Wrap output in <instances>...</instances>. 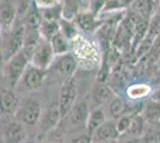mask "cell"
Wrapping results in <instances>:
<instances>
[{
    "instance_id": "8fae6325",
    "label": "cell",
    "mask_w": 160,
    "mask_h": 143,
    "mask_svg": "<svg viewBox=\"0 0 160 143\" xmlns=\"http://www.w3.org/2000/svg\"><path fill=\"white\" fill-rule=\"evenodd\" d=\"M18 98L13 88H4L1 91V113L6 117L14 116L18 109Z\"/></svg>"
},
{
    "instance_id": "3957f363",
    "label": "cell",
    "mask_w": 160,
    "mask_h": 143,
    "mask_svg": "<svg viewBox=\"0 0 160 143\" xmlns=\"http://www.w3.org/2000/svg\"><path fill=\"white\" fill-rule=\"evenodd\" d=\"M41 115H42V106L40 102L32 98H25L19 102L14 117L22 124L33 125L40 121Z\"/></svg>"
},
{
    "instance_id": "9a60e30c",
    "label": "cell",
    "mask_w": 160,
    "mask_h": 143,
    "mask_svg": "<svg viewBox=\"0 0 160 143\" xmlns=\"http://www.w3.org/2000/svg\"><path fill=\"white\" fill-rule=\"evenodd\" d=\"M69 118H71V122L73 124H86L87 123V118L90 116L88 113V106H87L86 102L81 100L79 102H75L73 105L72 110L69 111Z\"/></svg>"
},
{
    "instance_id": "277c9868",
    "label": "cell",
    "mask_w": 160,
    "mask_h": 143,
    "mask_svg": "<svg viewBox=\"0 0 160 143\" xmlns=\"http://www.w3.org/2000/svg\"><path fill=\"white\" fill-rule=\"evenodd\" d=\"M78 66L79 63L77 61L75 56L72 53H66V54L56 55L52 66L48 69H50L53 74H55L58 78L68 80L73 76Z\"/></svg>"
},
{
    "instance_id": "4fadbf2b",
    "label": "cell",
    "mask_w": 160,
    "mask_h": 143,
    "mask_svg": "<svg viewBox=\"0 0 160 143\" xmlns=\"http://www.w3.org/2000/svg\"><path fill=\"white\" fill-rule=\"evenodd\" d=\"M17 19V8L12 0H1V27L8 30Z\"/></svg>"
},
{
    "instance_id": "7a4b0ae2",
    "label": "cell",
    "mask_w": 160,
    "mask_h": 143,
    "mask_svg": "<svg viewBox=\"0 0 160 143\" xmlns=\"http://www.w3.org/2000/svg\"><path fill=\"white\" fill-rule=\"evenodd\" d=\"M30 63V59L24 50L22 49L17 54H14L10 60L5 62L4 67V79L10 88H14L22 78L28 64Z\"/></svg>"
},
{
    "instance_id": "f546056e",
    "label": "cell",
    "mask_w": 160,
    "mask_h": 143,
    "mask_svg": "<svg viewBox=\"0 0 160 143\" xmlns=\"http://www.w3.org/2000/svg\"><path fill=\"white\" fill-rule=\"evenodd\" d=\"M96 143H116L115 141H109V142H96Z\"/></svg>"
},
{
    "instance_id": "44dd1931",
    "label": "cell",
    "mask_w": 160,
    "mask_h": 143,
    "mask_svg": "<svg viewBox=\"0 0 160 143\" xmlns=\"http://www.w3.org/2000/svg\"><path fill=\"white\" fill-rule=\"evenodd\" d=\"M146 131V119L143 116L138 115L134 116L133 122L130 124V128L124 135H129L130 137H141Z\"/></svg>"
},
{
    "instance_id": "8992f818",
    "label": "cell",
    "mask_w": 160,
    "mask_h": 143,
    "mask_svg": "<svg viewBox=\"0 0 160 143\" xmlns=\"http://www.w3.org/2000/svg\"><path fill=\"white\" fill-rule=\"evenodd\" d=\"M47 76V69L40 68L32 63H29L22 75L19 83H22L27 91H35L40 88Z\"/></svg>"
},
{
    "instance_id": "30bf717a",
    "label": "cell",
    "mask_w": 160,
    "mask_h": 143,
    "mask_svg": "<svg viewBox=\"0 0 160 143\" xmlns=\"http://www.w3.org/2000/svg\"><path fill=\"white\" fill-rule=\"evenodd\" d=\"M74 23L77 24L78 29L82 30L84 32H93L99 27V21L97 18V14L92 11H81L75 16Z\"/></svg>"
},
{
    "instance_id": "5bb4252c",
    "label": "cell",
    "mask_w": 160,
    "mask_h": 143,
    "mask_svg": "<svg viewBox=\"0 0 160 143\" xmlns=\"http://www.w3.org/2000/svg\"><path fill=\"white\" fill-rule=\"evenodd\" d=\"M151 93H152V87L148 83H141V82L132 83L130 86H128L126 91L127 98L132 102H143Z\"/></svg>"
},
{
    "instance_id": "6da1fadb",
    "label": "cell",
    "mask_w": 160,
    "mask_h": 143,
    "mask_svg": "<svg viewBox=\"0 0 160 143\" xmlns=\"http://www.w3.org/2000/svg\"><path fill=\"white\" fill-rule=\"evenodd\" d=\"M4 38L1 44V57L6 62L14 54L23 49L24 43V35H25V24L22 18H17L13 25L8 30H4Z\"/></svg>"
},
{
    "instance_id": "f1b7e54d",
    "label": "cell",
    "mask_w": 160,
    "mask_h": 143,
    "mask_svg": "<svg viewBox=\"0 0 160 143\" xmlns=\"http://www.w3.org/2000/svg\"><path fill=\"white\" fill-rule=\"evenodd\" d=\"M22 143H36L35 141H23Z\"/></svg>"
},
{
    "instance_id": "4dcf8cb0",
    "label": "cell",
    "mask_w": 160,
    "mask_h": 143,
    "mask_svg": "<svg viewBox=\"0 0 160 143\" xmlns=\"http://www.w3.org/2000/svg\"><path fill=\"white\" fill-rule=\"evenodd\" d=\"M52 143H65V142H62V141H54V142Z\"/></svg>"
},
{
    "instance_id": "e0dca14e",
    "label": "cell",
    "mask_w": 160,
    "mask_h": 143,
    "mask_svg": "<svg viewBox=\"0 0 160 143\" xmlns=\"http://www.w3.org/2000/svg\"><path fill=\"white\" fill-rule=\"evenodd\" d=\"M49 42L53 47L55 55L66 54V53H69V50H71V43H69L71 41L61 31L55 35Z\"/></svg>"
},
{
    "instance_id": "5b68a950",
    "label": "cell",
    "mask_w": 160,
    "mask_h": 143,
    "mask_svg": "<svg viewBox=\"0 0 160 143\" xmlns=\"http://www.w3.org/2000/svg\"><path fill=\"white\" fill-rule=\"evenodd\" d=\"M55 56L56 55L54 53L50 42L46 38H41L38 44L33 49L32 54L30 56V63H32L40 68L48 69L52 66Z\"/></svg>"
},
{
    "instance_id": "2e32d148",
    "label": "cell",
    "mask_w": 160,
    "mask_h": 143,
    "mask_svg": "<svg viewBox=\"0 0 160 143\" xmlns=\"http://www.w3.org/2000/svg\"><path fill=\"white\" fill-rule=\"evenodd\" d=\"M142 116L146 119V122L155 123L160 119V100L151 99L147 102H145Z\"/></svg>"
},
{
    "instance_id": "d4e9b609",
    "label": "cell",
    "mask_w": 160,
    "mask_h": 143,
    "mask_svg": "<svg viewBox=\"0 0 160 143\" xmlns=\"http://www.w3.org/2000/svg\"><path fill=\"white\" fill-rule=\"evenodd\" d=\"M35 4L41 10V8H48V7L60 5V0H36Z\"/></svg>"
},
{
    "instance_id": "4316f807",
    "label": "cell",
    "mask_w": 160,
    "mask_h": 143,
    "mask_svg": "<svg viewBox=\"0 0 160 143\" xmlns=\"http://www.w3.org/2000/svg\"><path fill=\"white\" fill-rule=\"evenodd\" d=\"M116 143H142V140L141 137H130L128 140H121Z\"/></svg>"
},
{
    "instance_id": "52a82bcc",
    "label": "cell",
    "mask_w": 160,
    "mask_h": 143,
    "mask_svg": "<svg viewBox=\"0 0 160 143\" xmlns=\"http://www.w3.org/2000/svg\"><path fill=\"white\" fill-rule=\"evenodd\" d=\"M75 97H77V88H75V82L71 78L68 80H65L62 83L59 98V109L62 118L69 113L73 105L75 104Z\"/></svg>"
},
{
    "instance_id": "7c38bea8",
    "label": "cell",
    "mask_w": 160,
    "mask_h": 143,
    "mask_svg": "<svg viewBox=\"0 0 160 143\" xmlns=\"http://www.w3.org/2000/svg\"><path fill=\"white\" fill-rule=\"evenodd\" d=\"M157 7V0H134L130 4V10L134 13L146 19H151L153 17Z\"/></svg>"
},
{
    "instance_id": "83f0119b",
    "label": "cell",
    "mask_w": 160,
    "mask_h": 143,
    "mask_svg": "<svg viewBox=\"0 0 160 143\" xmlns=\"http://www.w3.org/2000/svg\"><path fill=\"white\" fill-rule=\"evenodd\" d=\"M153 98L154 99H157V100H160V89H158V91L154 93Z\"/></svg>"
},
{
    "instance_id": "1f68e13d",
    "label": "cell",
    "mask_w": 160,
    "mask_h": 143,
    "mask_svg": "<svg viewBox=\"0 0 160 143\" xmlns=\"http://www.w3.org/2000/svg\"><path fill=\"white\" fill-rule=\"evenodd\" d=\"M157 1H160V0H157Z\"/></svg>"
},
{
    "instance_id": "7402d4cb",
    "label": "cell",
    "mask_w": 160,
    "mask_h": 143,
    "mask_svg": "<svg viewBox=\"0 0 160 143\" xmlns=\"http://www.w3.org/2000/svg\"><path fill=\"white\" fill-rule=\"evenodd\" d=\"M60 31L66 36L69 41H72L79 35V29L74 21H69L66 18H61L60 21Z\"/></svg>"
},
{
    "instance_id": "cb8c5ba5",
    "label": "cell",
    "mask_w": 160,
    "mask_h": 143,
    "mask_svg": "<svg viewBox=\"0 0 160 143\" xmlns=\"http://www.w3.org/2000/svg\"><path fill=\"white\" fill-rule=\"evenodd\" d=\"M133 118L134 116H132V115H124V116L120 117L117 119V122H116L117 123V129L120 131L121 136L124 135L128 131V129L130 128V124L133 122Z\"/></svg>"
},
{
    "instance_id": "9c48e42d",
    "label": "cell",
    "mask_w": 160,
    "mask_h": 143,
    "mask_svg": "<svg viewBox=\"0 0 160 143\" xmlns=\"http://www.w3.org/2000/svg\"><path fill=\"white\" fill-rule=\"evenodd\" d=\"M93 137L96 142H109L118 140L121 134L117 129V123L113 121H105L94 131Z\"/></svg>"
},
{
    "instance_id": "d6986e66",
    "label": "cell",
    "mask_w": 160,
    "mask_h": 143,
    "mask_svg": "<svg viewBox=\"0 0 160 143\" xmlns=\"http://www.w3.org/2000/svg\"><path fill=\"white\" fill-rule=\"evenodd\" d=\"M62 116L60 113V109H59V105L58 106H54L52 109L48 110V112L44 115V117L42 118V126H43V130H52L58 124V122L60 121Z\"/></svg>"
},
{
    "instance_id": "484cf974",
    "label": "cell",
    "mask_w": 160,
    "mask_h": 143,
    "mask_svg": "<svg viewBox=\"0 0 160 143\" xmlns=\"http://www.w3.org/2000/svg\"><path fill=\"white\" fill-rule=\"evenodd\" d=\"M71 143H92V136L88 135H81V136L75 137L74 140H72Z\"/></svg>"
},
{
    "instance_id": "ba28073f",
    "label": "cell",
    "mask_w": 160,
    "mask_h": 143,
    "mask_svg": "<svg viewBox=\"0 0 160 143\" xmlns=\"http://www.w3.org/2000/svg\"><path fill=\"white\" fill-rule=\"evenodd\" d=\"M25 134L23 125L16 117L5 122L2 130V143H22Z\"/></svg>"
},
{
    "instance_id": "ac0fdd59",
    "label": "cell",
    "mask_w": 160,
    "mask_h": 143,
    "mask_svg": "<svg viewBox=\"0 0 160 143\" xmlns=\"http://www.w3.org/2000/svg\"><path fill=\"white\" fill-rule=\"evenodd\" d=\"M105 122V115L103 112V110L100 109H96L93 110L90 116L87 118V123H86V128L87 131L91 136H93L94 131L99 128L103 123Z\"/></svg>"
},
{
    "instance_id": "603a6c76",
    "label": "cell",
    "mask_w": 160,
    "mask_h": 143,
    "mask_svg": "<svg viewBox=\"0 0 160 143\" xmlns=\"http://www.w3.org/2000/svg\"><path fill=\"white\" fill-rule=\"evenodd\" d=\"M111 97V91L109 87L107 86H103V85H99L98 87H96L92 93V98H93L94 102H104L105 100H108L109 98Z\"/></svg>"
},
{
    "instance_id": "ffe728a7",
    "label": "cell",
    "mask_w": 160,
    "mask_h": 143,
    "mask_svg": "<svg viewBox=\"0 0 160 143\" xmlns=\"http://www.w3.org/2000/svg\"><path fill=\"white\" fill-rule=\"evenodd\" d=\"M40 32L42 38L50 41L58 32H60V23L59 21H49L43 19L40 27Z\"/></svg>"
}]
</instances>
